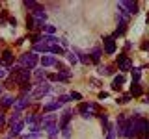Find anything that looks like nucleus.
<instances>
[{"mask_svg": "<svg viewBox=\"0 0 149 139\" xmlns=\"http://www.w3.org/2000/svg\"><path fill=\"white\" fill-rule=\"evenodd\" d=\"M19 63L22 65L24 69H36V65L39 63V58H37L36 52H26L19 58Z\"/></svg>", "mask_w": 149, "mask_h": 139, "instance_id": "f257e3e1", "label": "nucleus"}, {"mask_svg": "<svg viewBox=\"0 0 149 139\" xmlns=\"http://www.w3.org/2000/svg\"><path fill=\"white\" fill-rule=\"evenodd\" d=\"M78 111H80V115L84 119H91L93 115H95V111H99V106H97L95 102H82V104L78 106Z\"/></svg>", "mask_w": 149, "mask_h": 139, "instance_id": "f03ea898", "label": "nucleus"}, {"mask_svg": "<svg viewBox=\"0 0 149 139\" xmlns=\"http://www.w3.org/2000/svg\"><path fill=\"white\" fill-rule=\"evenodd\" d=\"M118 9H123L127 15H136L138 13V4L132 2V0H123V2L118 4Z\"/></svg>", "mask_w": 149, "mask_h": 139, "instance_id": "7ed1b4c3", "label": "nucleus"}, {"mask_svg": "<svg viewBox=\"0 0 149 139\" xmlns=\"http://www.w3.org/2000/svg\"><path fill=\"white\" fill-rule=\"evenodd\" d=\"M118 65H119V71L127 72V71H132V63H130V59L127 58V56H118Z\"/></svg>", "mask_w": 149, "mask_h": 139, "instance_id": "20e7f679", "label": "nucleus"}, {"mask_svg": "<svg viewBox=\"0 0 149 139\" xmlns=\"http://www.w3.org/2000/svg\"><path fill=\"white\" fill-rule=\"evenodd\" d=\"M49 91H50V83L49 82H43V83H39V85H37V89L34 93H32V98H39V96L47 95Z\"/></svg>", "mask_w": 149, "mask_h": 139, "instance_id": "39448f33", "label": "nucleus"}, {"mask_svg": "<svg viewBox=\"0 0 149 139\" xmlns=\"http://www.w3.org/2000/svg\"><path fill=\"white\" fill-rule=\"evenodd\" d=\"M13 78H15L21 85H22V83H28V82H30V69H21Z\"/></svg>", "mask_w": 149, "mask_h": 139, "instance_id": "423d86ee", "label": "nucleus"}, {"mask_svg": "<svg viewBox=\"0 0 149 139\" xmlns=\"http://www.w3.org/2000/svg\"><path fill=\"white\" fill-rule=\"evenodd\" d=\"M104 52L106 54H114L116 52V39H112V37H104Z\"/></svg>", "mask_w": 149, "mask_h": 139, "instance_id": "0eeeda50", "label": "nucleus"}, {"mask_svg": "<svg viewBox=\"0 0 149 139\" xmlns=\"http://www.w3.org/2000/svg\"><path fill=\"white\" fill-rule=\"evenodd\" d=\"M71 117H73V113L71 111H63V115H62V119H60V122H58V126H60V130H63L65 126H69V120H71Z\"/></svg>", "mask_w": 149, "mask_h": 139, "instance_id": "6e6552de", "label": "nucleus"}, {"mask_svg": "<svg viewBox=\"0 0 149 139\" xmlns=\"http://www.w3.org/2000/svg\"><path fill=\"white\" fill-rule=\"evenodd\" d=\"M24 120H19V122L17 124H13V126H11V132H9V137H15V136H19V133H21V130L22 128H24Z\"/></svg>", "mask_w": 149, "mask_h": 139, "instance_id": "1a4fd4ad", "label": "nucleus"}, {"mask_svg": "<svg viewBox=\"0 0 149 139\" xmlns=\"http://www.w3.org/2000/svg\"><path fill=\"white\" fill-rule=\"evenodd\" d=\"M123 83H125V76H123V74H118V76L114 78V82H112V89H116V91L121 89Z\"/></svg>", "mask_w": 149, "mask_h": 139, "instance_id": "9d476101", "label": "nucleus"}, {"mask_svg": "<svg viewBox=\"0 0 149 139\" xmlns=\"http://www.w3.org/2000/svg\"><path fill=\"white\" fill-rule=\"evenodd\" d=\"M0 106L2 108H11V106H15V98L13 96H2L0 98Z\"/></svg>", "mask_w": 149, "mask_h": 139, "instance_id": "9b49d317", "label": "nucleus"}, {"mask_svg": "<svg viewBox=\"0 0 149 139\" xmlns=\"http://www.w3.org/2000/svg\"><path fill=\"white\" fill-rule=\"evenodd\" d=\"M39 61H41V65H43V67H52V65H56L54 56H43Z\"/></svg>", "mask_w": 149, "mask_h": 139, "instance_id": "f8f14e48", "label": "nucleus"}, {"mask_svg": "<svg viewBox=\"0 0 149 139\" xmlns=\"http://www.w3.org/2000/svg\"><path fill=\"white\" fill-rule=\"evenodd\" d=\"M130 96H142V85L138 82H132L130 85Z\"/></svg>", "mask_w": 149, "mask_h": 139, "instance_id": "ddd939ff", "label": "nucleus"}, {"mask_svg": "<svg viewBox=\"0 0 149 139\" xmlns=\"http://www.w3.org/2000/svg\"><path fill=\"white\" fill-rule=\"evenodd\" d=\"M0 63H4V65H11V63H13V54H11V50H6V52L2 54Z\"/></svg>", "mask_w": 149, "mask_h": 139, "instance_id": "4468645a", "label": "nucleus"}, {"mask_svg": "<svg viewBox=\"0 0 149 139\" xmlns=\"http://www.w3.org/2000/svg\"><path fill=\"white\" fill-rule=\"evenodd\" d=\"M28 104H30V98H21V100H17V102H15V109L19 111V113H21V111L24 109Z\"/></svg>", "mask_w": 149, "mask_h": 139, "instance_id": "2eb2a0df", "label": "nucleus"}, {"mask_svg": "<svg viewBox=\"0 0 149 139\" xmlns=\"http://www.w3.org/2000/svg\"><path fill=\"white\" fill-rule=\"evenodd\" d=\"M34 52H50V46L49 45H45V43H37V45H34Z\"/></svg>", "mask_w": 149, "mask_h": 139, "instance_id": "dca6fc26", "label": "nucleus"}, {"mask_svg": "<svg viewBox=\"0 0 149 139\" xmlns=\"http://www.w3.org/2000/svg\"><path fill=\"white\" fill-rule=\"evenodd\" d=\"M60 106H62V104H60L58 100H56V102H49V104H45V111H47V113H49V111H56Z\"/></svg>", "mask_w": 149, "mask_h": 139, "instance_id": "f3484780", "label": "nucleus"}, {"mask_svg": "<svg viewBox=\"0 0 149 139\" xmlns=\"http://www.w3.org/2000/svg\"><path fill=\"white\" fill-rule=\"evenodd\" d=\"M77 58H78V61L84 63V65H90V61H91L90 56H88V54H82V52H77Z\"/></svg>", "mask_w": 149, "mask_h": 139, "instance_id": "a211bd4d", "label": "nucleus"}, {"mask_svg": "<svg viewBox=\"0 0 149 139\" xmlns=\"http://www.w3.org/2000/svg\"><path fill=\"white\" fill-rule=\"evenodd\" d=\"M50 54L65 56V50H63V46H60V45H52V46H50Z\"/></svg>", "mask_w": 149, "mask_h": 139, "instance_id": "6ab92c4d", "label": "nucleus"}, {"mask_svg": "<svg viewBox=\"0 0 149 139\" xmlns=\"http://www.w3.org/2000/svg\"><path fill=\"white\" fill-rule=\"evenodd\" d=\"M101 54H102V50H101V48H93V52H91V61H93V63H99Z\"/></svg>", "mask_w": 149, "mask_h": 139, "instance_id": "aec40b11", "label": "nucleus"}, {"mask_svg": "<svg viewBox=\"0 0 149 139\" xmlns=\"http://www.w3.org/2000/svg\"><path fill=\"white\" fill-rule=\"evenodd\" d=\"M99 74H101V76H108V74H112V69L108 67V65H101V67H99Z\"/></svg>", "mask_w": 149, "mask_h": 139, "instance_id": "412c9836", "label": "nucleus"}, {"mask_svg": "<svg viewBox=\"0 0 149 139\" xmlns=\"http://www.w3.org/2000/svg\"><path fill=\"white\" fill-rule=\"evenodd\" d=\"M34 76H36V80L37 82H41V83H43V78H45V71H39V69H34Z\"/></svg>", "mask_w": 149, "mask_h": 139, "instance_id": "4be33fe9", "label": "nucleus"}, {"mask_svg": "<svg viewBox=\"0 0 149 139\" xmlns=\"http://www.w3.org/2000/svg\"><path fill=\"white\" fill-rule=\"evenodd\" d=\"M142 69H132V82H140V76H142Z\"/></svg>", "mask_w": 149, "mask_h": 139, "instance_id": "5701e85b", "label": "nucleus"}, {"mask_svg": "<svg viewBox=\"0 0 149 139\" xmlns=\"http://www.w3.org/2000/svg\"><path fill=\"white\" fill-rule=\"evenodd\" d=\"M43 30H45V35H52L54 32H56V28H54L52 24H45V28H43Z\"/></svg>", "mask_w": 149, "mask_h": 139, "instance_id": "b1692460", "label": "nucleus"}, {"mask_svg": "<svg viewBox=\"0 0 149 139\" xmlns=\"http://www.w3.org/2000/svg\"><path fill=\"white\" fill-rule=\"evenodd\" d=\"M106 139H116V128L114 126H110L106 130Z\"/></svg>", "mask_w": 149, "mask_h": 139, "instance_id": "393cba45", "label": "nucleus"}, {"mask_svg": "<svg viewBox=\"0 0 149 139\" xmlns=\"http://www.w3.org/2000/svg\"><path fill=\"white\" fill-rule=\"evenodd\" d=\"M130 98H132V96H130V93H129V95H123L121 98H118V104H127Z\"/></svg>", "mask_w": 149, "mask_h": 139, "instance_id": "a878e982", "label": "nucleus"}, {"mask_svg": "<svg viewBox=\"0 0 149 139\" xmlns=\"http://www.w3.org/2000/svg\"><path fill=\"white\" fill-rule=\"evenodd\" d=\"M62 136H63L65 139H69V137H71V126H65V128L62 130Z\"/></svg>", "mask_w": 149, "mask_h": 139, "instance_id": "bb28decb", "label": "nucleus"}, {"mask_svg": "<svg viewBox=\"0 0 149 139\" xmlns=\"http://www.w3.org/2000/svg\"><path fill=\"white\" fill-rule=\"evenodd\" d=\"M69 100H71V96H69V95H62V96L58 98V102H60V104H67Z\"/></svg>", "mask_w": 149, "mask_h": 139, "instance_id": "cd10ccee", "label": "nucleus"}, {"mask_svg": "<svg viewBox=\"0 0 149 139\" xmlns=\"http://www.w3.org/2000/svg\"><path fill=\"white\" fill-rule=\"evenodd\" d=\"M24 6H26V8H30V9H36L37 6H39V4H37V2H32V0H26Z\"/></svg>", "mask_w": 149, "mask_h": 139, "instance_id": "c85d7f7f", "label": "nucleus"}, {"mask_svg": "<svg viewBox=\"0 0 149 139\" xmlns=\"http://www.w3.org/2000/svg\"><path fill=\"white\" fill-rule=\"evenodd\" d=\"M65 56H67L69 63H77V61H78V58H77V56H74V52H73V54H65Z\"/></svg>", "mask_w": 149, "mask_h": 139, "instance_id": "c756f323", "label": "nucleus"}, {"mask_svg": "<svg viewBox=\"0 0 149 139\" xmlns=\"http://www.w3.org/2000/svg\"><path fill=\"white\" fill-rule=\"evenodd\" d=\"M69 96H71L73 100H80V98H82V95H80V93H71Z\"/></svg>", "mask_w": 149, "mask_h": 139, "instance_id": "7c9ffc66", "label": "nucleus"}, {"mask_svg": "<svg viewBox=\"0 0 149 139\" xmlns=\"http://www.w3.org/2000/svg\"><path fill=\"white\" fill-rule=\"evenodd\" d=\"M6 15H8V13H6V11H2V13H0V24H2V22H4V21H6Z\"/></svg>", "mask_w": 149, "mask_h": 139, "instance_id": "2f4dec72", "label": "nucleus"}, {"mask_svg": "<svg viewBox=\"0 0 149 139\" xmlns=\"http://www.w3.org/2000/svg\"><path fill=\"white\" fill-rule=\"evenodd\" d=\"M24 139H39V133H32V136H26Z\"/></svg>", "mask_w": 149, "mask_h": 139, "instance_id": "473e14b6", "label": "nucleus"}, {"mask_svg": "<svg viewBox=\"0 0 149 139\" xmlns=\"http://www.w3.org/2000/svg\"><path fill=\"white\" fill-rule=\"evenodd\" d=\"M4 122H6V117H4V115H2V113H0V128H2V126H4Z\"/></svg>", "mask_w": 149, "mask_h": 139, "instance_id": "72a5a7b5", "label": "nucleus"}, {"mask_svg": "<svg viewBox=\"0 0 149 139\" xmlns=\"http://www.w3.org/2000/svg\"><path fill=\"white\" fill-rule=\"evenodd\" d=\"M9 24H11V26H17V21H15V19L11 17V19H9Z\"/></svg>", "mask_w": 149, "mask_h": 139, "instance_id": "f704fd0d", "label": "nucleus"}, {"mask_svg": "<svg viewBox=\"0 0 149 139\" xmlns=\"http://www.w3.org/2000/svg\"><path fill=\"white\" fill-rule=\"evenodd\" d=\"M142 48H143V50H149V43H143V45H142Z\"/></svg>", "mask_w": 149, "mask_h": 139, "instance_id": "c9c22d12", "label": "nucleus"}, {"mask_svg": "<svg viewBox=\"0 0 149 139\" xmlns=\"http://www.w3.org/2000/svg\"><path fill=\"white\" fill-rule=\"evenodd\" d=\"M143 102H146V104H149V96H146V98H143Z\"/></svg>", "mask_w": 149, "mask_h": 139, "instance_id": "e433bc0d", "label": "nucleus"}, {"mask_svg": "<svg viewBox=\"0 0 149 139\" xmlns=\"http://www.w3.org/2000/svg\"><path fill=\"white\" fill-rule=\"evenodd\" d=\"M0 93H2V87H0Z\"/></svg>", "mask_w": 149, "mask_h": 139, "instance_id": "4c0bfd02", "label": "nucleus"}]
</instances>
